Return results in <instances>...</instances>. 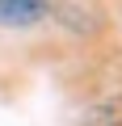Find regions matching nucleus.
<instances>
[{
	"label": "nucleus",
	"instance_id": "f257e3e1",
	"mask_svg": "<svg viewBox=\"0 0 122 126\" xmlns=\"http://www.w3.org/2000/svg\"><path fill=\"white\" fill-rule=\"evenodd\" d=\"M46 17V0H0V25H34Z\"/></svg>",
	"mask_w": 122,
	"mask_h": 126
},
{
	"label": "nucleus",
	"instance_id": "f03ea898",
	"mask_svg": "<svg viewBox=\"0 0 122 126\" xmlns=\"http://www.w3.org/2000/svg\"><path fill=\"white\" fill-rule=\"evenodd\" d=\"M88 126H122V97L109 101V105H101V109H93V122Z\"/></svg>",
	"mask_w": 122,
	"mask_h": 126
}]
</instances>
